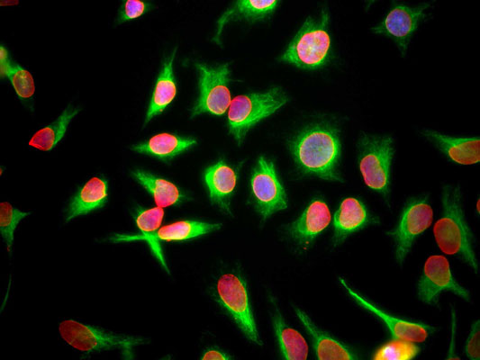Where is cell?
<instances>
[{
    "label": "cell",
    "instance_id": "6da1fadb",
    "mask_svg": "<svg viewBox=\"0 0 480 360\" xmlns=\"http://www.w3.org/2000/svg\"><path fill=\"white\" fill-rule=\"evenodd\" d=\"M442 204L443 214L433 229L438 246L446 254L460 256L477 273L473 234L465 219L458 186L443 188Z\"/></svg>",
    "mask_w": 480,
    "mask_h": 360
},
{
    "label": "cell",
    "instance_id": "7a4b0ae2",
    "mask_svg": "<svg viewBox=\"0 0 480 360\" xmlns=\"http://www.w3.org/2000/svg\"><path fill=\"white\" fill-rule=\"evenodd\" d=\"M292 150L297 166L303 172L340 181L336 173L340 143L335 130L323 127L308 130L293 142Z\"/></svg>",
    "mask_w": 480,
    "mask_h": 360
},
{
    "label": "cell",
    "instance_id": "3957f363",
    "mask_svg": "<svg viewBox=\"0 0 480 360\" xmlns=\"http://www.w3.org/2000/svg\"><path fill=\"white\" fill-rule=\"evenodd\" d=\"M329 15L323 11L321 19H306L288 45L281 60L298 68L314 69L323 66L330 55L331 39L327 31Z\"/></svg>",
    "mask_w": 480,
    "mask_h": 360
},
{
    "label": "cell",
    "instance_id": "277c9868",
    "mask_svg": "<svg viewBox=\"0 0 480 360\" xmlns=\"http://www.w3.org/2000/svg\"><path fill=\"white\" fill-rule=\"evenodd\" d=\"M288 98L279 87L265 93L236 96L230 104L228 126L239 143L248 130L260 120L274 113L286 104Z\"/></svg>",
    "mask_w": 480,
    "mask_h": 360
},
{
    "label": "cell",
    "instance_id": "5b68a950",
    "mask_svg": "<svg viewBox=\"0 0 480 360\" xmlns=\"http://www.w3.org/2000/svg\"><path fill=\"white\" fill-rule=\"evenodd\" d=\"M59 330L61 338L75 349L90 353L117 348L125 359L133 358L132 348L145 342L141 338L107 333L72 320L62 321Z\"/></svg>",
    "mask_w": 480,
    "mask_h": 360
},
{
    "label": "cell",
    "instance_id": "8992f818",
    "mask_svg": "<svg viewBox=\"0 0 480 360\" xmlns=\"http://www.w3.org/2000/svg\"><path fill=\"white\" fill-rule=\"evenodd\" d=\"M393 155V139L390 137L364 136L358 142V164L364 181L385 197L389 194Z\"/></svg>",
    "mask_w": 480,
    "mask_h": 360
},
{
    "label": "cell",
    "instance_id": "52a82bcc",
    "mask_svg": "<svg viewBox=\"0 0 480 360\" xmlns=\"http://www.w3.org/2000/svg\"><path fill=\"white\" fill-rule=\"evenodd\" d=\"M216 290L220 302L246 336L255 343L261 345L244 281L234 274H224L218 279Z\"/></svg>",
    "mask_w": 480,
    "mask_h": 360
},
{
    "label": "cell",
    "instance_id": "ba28073f",
    "mask_svg": "<svg viewBox=\"0 0 480 360\" xmlns=\"http://www.w3.org/2000/svg\"><path fill=\"white\" fill-rule=\"evenodd\" d=\"M195 66L200 73V96L192 110V116L202 112L222 115L231 102L228 88V64L217 68H208L203 64Z\"/></svg>",
    "mask_w": 480,
    "mask_h": 360
},
{
    "label": "cell",
    "instance_id": "9c48e42d",
    "mask_svg": "<svg viewBox=\"0 0 480 360\" xmlns=\"http://www.w3.org/2000/svg\"><path fill=\"white\" fill-rule=\"evenodd\" d=\"M433 212L426 198L412 199L405 205L397 226L387 234L395 242V257L403 264L415 238L432 222Z\"/></svg>",
    "mask_w": 480,
    "mask_h": 360
},
{
    "label": "cell",
    "instance_id": "30bf717a",
    "mask_svg": "<svg viewBox=\"0 0 480 360\" xmlns=\"http://www.w3.org/2000/svg\"><path fill=\"white\" fill-rule=\"evenodd\" d=\"M251 193L255 206L263 218L287 207L286 196L274 164L261 157L251 176Z\"/></svg>",
    "mask_w": 480,
    "mask_h": 360
},
{
    "label": "cell",
    "instance_id": "8fae6325",
    "mask_svg": "<svg viewBox=\"0 0 480 360\" xmlns=\"http://www.w3.org/2000/svg\"><path fill=\"white\" fill-rule=\"evenodd\" d=\"M442 291H450L469 300L468 291L454 279L447 258L443 256H431L425 262L423 274L418 284V295L423 302L435 305Z\"/></svg>",
    "mask_w": 480,
    "mask_h": 360
},
{
    "label": "cell",
    "instance_id": "7c38bea8",
    "mask_svg": "<svg viewBox=\"0 0 480 360\" xmlns=\"http://www.w3.org/2000/svg\"><path fill=\"white\" fill-rule=\"evenodd\" d=\"M428 6L429 4H422L416 7L397 4L388 13L381 23L372 28V31L392 38L401 51L404 53L408 42L423 19L424 10Z\"/></svg>",
    "mask_w": 480,
    "mask_h": 360
},
{
    "label": "cell",
    "instance_id": "4fadbf2b",
    "mask_svg": "<svg viewBox=\"0 0 480 360\" xmlns=\"http://www.w3.org/2000/svg\"><path fill=\"white\" fill-rule=\"evenodd\" d=\"M340 281L348 292L349 295H350L356 301V302H358V304L375 314L387 326L392 336L395 339H402L410 342H423L426 340L429 335L435 330V328L431 326L420 322L402 320L385 312L381 309L372 304L363 296L358 294L357 292L352 290L342 278H340Z\"/></svg>",
    "mask_w": 480,
    "mask_h": 360
},
{
    "label": "cell",
    "instance_id": "5bb4252c",
    "mask_svg": "<svg viewBox=\"0 0 480 360\" xmlns=\"http://www.w3.org/2000/svg\"><path fill=\"white\" fill-rule=\"evenodd\" d=\"M377 222L361 201L351 197L344 199L334 215V244L338 245L351 233Z\"/></svg>",
    "mask_w": 480,
    "mask_h": 360
},
{
    "label": "cell",
    "instance_id": "9a60e30c",
    "mask_svg": "<svg viewBox=\"0 0 480 360\" xmlns=\"http://www.w3.org/2000/svg\"><path fill=\"white\" fill-rule=\"evenodd\" d=\"M219 223H206L195 220H180L159 228L147 241L152 253L168 272L163 257L159 241L186 240L217 230Z\"/></svg>",
    "mask_w": 480,
    "mask_h": 360
},
{
    "label": "cell",
    "instance_id": "2e32d148",
    "mask_svg": "<svg viewBox=\"0 0 480 360\" xmlns=\"http://www.w3.org/2000/svg\"><path fill=\"white\" fill-rule=\"evenodd\" d=\"M331 212L326 202L314 199L302 215L289 227V234L300 244L314 239L331 222Z\"/></svg>",
    "mask_w": 480,
    "mask_h": 360
},
{
    "label": "cell",
    "instance_id": "e0dca14e",
    "mask_svg": "<svg viewBox=\"0 0 480 360\" xmlns=\"http://www.w3.org/2000/svg\"><path fill=\"white\" fill-rule=\"evenodd\" d=\"M424 134L456 163L471 165L480 161V140L477 137L454 138L433 130H426Z\"/></svg>",
    "mask_w": 480,
    "mask_h": 360
},
{
    "label": "cell",
    "instance_id": "ac0fdd59",
    "mask_svg": "<svg viewBox=\"0 0 480 360\" xmlns=\"http://www.w3.org/2000/svg\"><path fill=\"white\" fill-rule=\"evenodd\" d=\"M295 312L312 338L318 359H358V356H356L349 347L319 329L305 312L300 309H295Z\"/></svg>",
    "mask_w": 480,
    "mask_h": 360
},
{
    "label": "cell",
    "instance_id": "d6986e66",
    "mask_svg": "<svg viewBox=\"0 0 480 360\" xmlns=\"http://www.w3.org/2000/svg\"><path fill=\"white\" fill-rule=\"evenodd\" d=\"M107 187L104 178L95 176L88 180L70 202L66 220L103 207L107 200Z\"/></svg>",
    "mask_w": 480,
    "mask_h": 360
},
{
    "label": "cell",
    "instance_id": "ffe728a7",
    "mask_svg": "<svg viewBox=\"0 0 480 360\" xmlns=\"http://www.w3.org/2000/svg\"><path fill=\"white\" fill-rule=\"evenodd\" d=\"M204 181L213 202L228 211L229 199L237 182L235 171L224 162L219 161L205 170Z\"/></svg>",
    "mask_w": 480,
    "mask_h": 360
},
{
    "label": "cell",
    "instance_id": "44dd1931",
    "mask_svg": "<svg viewBox=\"0 0 480 360\" xmlns=\"http://www.w3.org/2000/svg\"><path fill=\"white\" fill-rule=\"evenodd\" d=\"M131 176L149 192L158 207L178 204L185 200V194L168 180L141 170L133 171Z\"/></svg>",
    "mask_w": 480,
    "mask_h": 360
},
{
    "label": "cell",
    "instance_id": "7402d4cb",
    "mask_svg": "<svg viewBox=\"0 0 480 360\" xmlns=\"http://www.w3.org/2000/svg\"><path fill=\"white\" fill-rule=\"evenodd\" d=\"M195 142V140L193 139H183L169 133H160L151 137L147 142L131 148L160 159H170L192 147Z\"/></svg>",
    "mask_w": 480,
    "mask_h": 360
},
{
    "label": "cell",
    "instance_id": "603a6c76",
    "mask_svg": "<svg viewBox=\"0 0 480 360\" xmlns=\"http://www.w3.org/2000/svg\"><path fill=\"white\" fill-rule=\"evenodd\" d=\"M176 50L164 64L155 86L153 95L146 116V122L164 111L177 94V86L173 76L172 64Z\"/></svg>",
    "mask_w": 480,
    "mask_h": 360
},
{
    "label": "cell",
    "instance_id": "cb8c5ba5",
    "mask_svg": "<svg viewBox=\"0 0 480 360\" xmlns=\"http://www.w3.org/2000/svg\"><path fill=\"white\" fill-rule=\"evenodd\" d=\"M274 328L281 353L285 359L303 360L307 358L308 346L305 339L297 330L285 324L277 310L274 315Z\"/></svg>",
    "mask_w": 480,
    "mask_h": 360
},
{
    "label": "cell",
    "instance_id": "d4e9b609",
    "mask_svg": "<svg viewBox=\"0 0 480 360\" xmlns=\"http://www.w3.org/2000/svg\"><path fill=\"white\" fill-rule=\"evenodd\" d=\"M277 1H238L228 9L218 20L217 32L214 40L220 43L219 37L222 28L231 19L245 18L249 20L261 19L270 14L276 6Z\"/></svg>",
    "mask_w": 480,
    "mask_h": 360
},
{
    "label": "cell",
    "instance_id": "484cf974",
    "mask_svg": "<svg viewBox=\"0 0 480 360\" xmlns=\"http://www.w3.org/2000/svg\"><path fill=\"white\" fill-rule=\"evenodd\" d=\"M78 109L67 108L50 125L39 130L30 140L29 145L41 150H50L63 138L71 119Z\"/></svg>",
    "mask_w": 480,
    "mask_h": 360
},
{
    "label": "cell",
    "instance_id": "4316f807",
    "mask_svg": "<svg viewBox=\"0 0 480 360\" xmlns=\"http://www.w3.org/2000/svg\"><path fill=\"white\" fill-rule=\"evenodd\" d=\"M164 217V211L161 207H154L150 209L138 208L134 213V220L137 227L142 232L141 235H125L115 234L110 237L113 242H127L133 240H145L149 238L158 230Z\"/></svg>",
    "mask_w": 480,
    "mask_h": 360
},
{
    "label": "cell",
    "instance_id": "83f0119b",
    "mask_svg": "<svg viewBox=\"0 0 480 360\" xmlns=\"http://www.w3.org/2000/svg\"><path fill=\"white\" fill-rule=\"evenodd\" d=\"M1 76H7L16 94L21 98H29L34 94L35 86L32 76L17 64H12L5 47L0 48Z\"/></svg>",
    "mask_w": 480,
    "mask_h": 360
},
{
    "label": "cell",
    "instance_id": "f1b7e54d",
    "mask_svg": "<svg viewBox=\"0 0 480 360\" xmlns=\"http://www.w3.org/2000/svg\"><path fill=\"white\" fill-rule=\"evenodd\" d=\"M421 348L413 342L395 339L380 346L373 356L375 360H410L414 358Z\"/></svg>",
    "mask_w": 480,
    "mask_h": 360
},
{
    "label": "cell",
    "instance_id": "f546056e",
    "mask_svg": "<svg viewBox=\"0 0 480 360\" xmlns=\"http://www.w3.org/2000/svg\"><path fill=\"white\" fill-rule=\"evenodd\" d=\"M29 214L30 212H23L6 202L0 203V230L9 252L14 240V231L17 224Z\"/></svg>",
    "mask_w": 480,
    "mask_h": 360
},
{
    "label": "cell",
    "instance_id": "4dcf8cb0",
    "mask_svg": "<svg viewBox=\"0 0 480 360\" xmlns=\"http://www.w3.org/2000/svg\"><path fill=\"white\" fill-rule=\"evenodd\" d=\"M149 6V4L140 1L128 0L123 3L121 8L118 22H122L127 20L137 18L140 16Z\"/></svg>",
    "mask_w": 480,
    "mask_h": 360
},
{
    "label": "cell",
    "instance_id": "1f68e13d",
    "mask_svg": "<svg viewBox=\"0 0 480 360\" xmlns=\"http://www.w3.org/2000/svg\"><path fill=\"white\" fill-rule=\"evenodd\" d=\"M467 357L471 360L480 359V325L476 320L471 327L465 348Z\"/></svg>",
    "mask_w": 480,
    "mask_h": 360
},
{
    "label": "cell",
    "instance_id": "d6a6232c",
    "mask_svg": "<svg viewBox=\"0 0 480 360\" xmlns=\"http://www.w3.org/2000/svg\"><path fill=\"white\" fill-rule=\"evenodd\" d=\"M231 357L217 349L207 350L202 356L203 360H226Z\"/></svg>",
    "mask_w": 480,
    "mask_h": 360
}]
</instances>
